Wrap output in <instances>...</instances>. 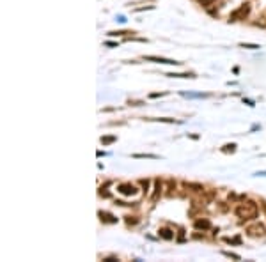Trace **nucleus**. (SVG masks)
I'll return each mask as SVG.
<instances>
[{
  "label": "nucleus",
  "mask_w": 266,
  "mask_h": 262,
  "mask_svg": "<svg viewBox=\"0 0 266 262\" xmlns=\"http://www.w3.org/2000/svg\"><path fill=\"white\" fill-rule=\"evenodd\" d=\"M256 176H262V177H266V170H264V172H257Z\"/></svg>",
  "instance_id": "obj_21"
},
{
  "label": "nucleus",
  "mask_w": 266,
  "mask_h": 262,
  "mask_svg": "<svg viewBox=\"0 0 266 262\" xmlns=\"http://www.w3.org/2000/svg\"><path fill=\"white\" fill-rule=\"evenodd\" d=\"M133 158H151V160H156V154H133Z\"/></svg>",
  "instance_id": "obj_12"
},
{
  "label": "nucleus",
  "mask_w": 266,
  "mask_h": 262,
  "mask_svg": "<svg viewBox=\"0 0 266 262\" xmlns=\"http://www.w3.org/2000/svg\"><path fill=\"white\" fill-rule=\"evenodd\" d=\"M250 13V6L249 4H243L239 9H236L234 13H231V16H229V20L231 21H238V20H245V16Z\"/></svg>",
  "instance_id": "obj_2"
},
{
  "label": "nucleus",
  "mask_w": 266,
  "mask_h": 262,
  "mask_svg": "<svg viewBox=\"0 0 266 262\" xmlns=\"http://www.w3.org/2000/svg\"><path fill=\"white\" fill-rule=\"evenodd\" d=\"M247 234L250 236V237H262L264 234H266V229H264V225H252V227H249L247 229Z\"/></svg>",
  "instance_id": "obj_4"
},
{
  "label": "nucleus",
  "mask_w": 266,
  "mask_h": 262,
  "mask_svg": "<svg viewBox=\"0 0 266 262\" xmlns=\"http://www.w3.org/2000/svg\"><path fill=\"white\" fill-rule=\"evenodd\" d=\"M167 76H172V78H195L192 73H169Z\"/></svg>",
  "instance_id": "obj_7"
},
{
  "label": "nucleus",
  "mask_w": 266,
  "mask_h": 262,
  "mask_svg": "<svg viewBox=\"0 0 266 262\" xmlns=\"http://www.w3.org/2000/svg\"><path fill=\"white\" fill-rule=\"evenodd\" d=\"M199 2H201L202 6H211V4L215 2V0H199Z\"/></svg>",
  "instance_id": "obj_18"
},
{
  "label": "nucleus",
  "mask_w": 266,
  "mask_h": 262,
  "mask_svg": "<svg viewBox=\"0 0 266 262\" xmlns=\"http://www.w3.org/2000/svg\"><path fill=\"white\" fill-rule=\"evenodd\" d=\"M239 46L241 48H249V50H257L259 48V45H250V43H241Z\"/></svg>",
  "instance_id": "obj_11"
},
{
  "label": "nucleus",
  "mask_w": 266,
  "mask_h": 262,
  "mask_svg": "<svg viewBox=\"0 0 266 262\" xmlns=\"http://www.w3.org/2000/svg\"><path fill=\"white\" fill-rule=\"evenodd\" d=\"M160 193H162V183H160V181H156V191H154V195L151 196V200H156Z\"/></svg>",
  "instance_id": "obj_10"
},
{
  "label": "nucleus",
  "mask_w": 266,
  "mask_h": 262,
  "mask_svg": "<svg viewBox=\"0 0 266 262\" xmlns=\"http://www.w3.org/2000/svg\"><path fill=\"white\" fill-rule=\"evenodd\" d=\"M183 96H186V98H206V94H202V92H199V94H183Z\"/></svg>",
  "instance_id": "obj_17"
},
{
  "label": "nucleus",
  "mask_w": 266,
  "mask_h": 262,
  "mask_svg": "<svg viewBox=\"0 0 266 262\" xmlns=\"http://www.w3.org/2000/svg\"><path fill=\"white\" fill-rule=\"evenodd\" d=\"M236 216L241 220H254L257 216V204L252 200H247L236 207Z\"/></svg>",
  "instance_id": "obj_1"
},
{
  "label": "nucleus",
  "mask_w": 266,
  "mask_h": 262,
  "mask_svg": "<svg viewBox=\"0 0 266 262\" xmlns=\"http://www.w3.org/2000/svg\"><path fill=\"white\" fill-rule=\"evenodd\" d=\"M160 236H162L163 239H172V237H174V234H172L169 229H162V230H160Z\"/></svg>",
  "instance_id": "obj_9"
},
{
  "label": "nucleus",
  "mask_w": 266,
  "mask_h": 262,
  "mask_svg": "<svg viewBox=\"0 0 266 262\" xmlns=\"http://www.w3.org/2000/svg\"><path fill=\"white\" fill-rule=\"evenodd\" d=\"M117 191L123 193V195L131 196V195L137 193V188H135V184H131V183H124V184H119V186H117Z\"/></svg>",
  "instance_id": "obj_5"
},
{
  "label": "nucleus",
  "mask_w": 266,
  "mask_h": 262,
  "mask_svg": "<svg viewBox=\"0 0 266 262\" xmlns=\"http://www.w3.org/2000/svg\"><path fill=\"white\" fill-rule=\"evenodd\" d=\"M146 60L149 62H156V64H169V66H179L181 62H177V60H172V59H163V57H154V55H147L144 57Z\"/></svg>",
  "instance_id": "obj_3"
},
{
  "label": "nucleus",
  "mask_w": 266,
  "mask_h": 262,
  "mask_svg": "<svg viewBox=\"0 0 266 262\" xmlns=\"http://www.w3.org/2000/svg\"><path fill=\"white\" fill-rule=\"evenodd\" d=\"M126 34H133V32H126V30H119V32H108V36H126Z\"/></svg>",
  "instance_id": "obj_15"
},
{
  "label": "nucleus",
  "mask_w": 266,
  "mask_h": 262,
  "mask_svg": "<svg viewBox=\"0 0 266 262\" xmlns=\"http://www.w3.org/2000/svg\"><path fill=\"white\" fill-rule=\"evenodd\" d=\"M209 227H211V223L208 220H197L195 222V229H209Z\"/></svg>",
  "instance_id": "obj_8"
},
{
  "label": "nucleus",
  "mask_w": 266,
  "mask_h": 262,
  "mask_svg": "<svg viewBox=\"0 0 266 262\" xmlns=\"http://www.w3.org/2000/svg\"><path fill=\"white\" fill-rule=\"evenodd\" d=\"M234 144H227V145H224V149H222V151H224V152H234Z\"/></svg>",
  "instance_id": "obj_14"
},
{
  "label": "nucleus",
  "mask_w": 266,
  "mask_h": 262,
  "mask_svg": "<svg viewBox=\"0 0 266 262\" xmlns=\"http://www.w3.org/2000/svg\"><path fill=\"white\" fill-rule=\"evenodd\" d=\"M116 142V137H101V144H112Z\"/></svg>",
  "instance_id": "obj_13"
},
{
  "label": "nucleus",
  "mask_w": 266,
  "mask_h": 262,
  "mask_svg": "<svg viewBox=\"0 0 266 262\" xmlns=\"http://www.w3.org/2000/svg\"><path fill=\"white\" fill-rule=\"evenodd\" d=\"M224 255H225V257H231V259H234V260H239V259H241L239 255H236V253H231V252H224Z\"/></svg>",
  "instance_id": "obj_16"
},
{
  "label": "nucleus",
  "mask_w": 266,
  "mask_h": 262,
  "mask_svg": "<svg viewBox=\"0 0 266 262\" xmlns=\"http://www.w3.org/2000/svg\"><path fill=\"white\" fill-rule=\"evenodd\" d=\"M154 121H160V122H177L174 119H154Z\"/></svg>",
  "instance_id": "obj_19"
},
{
  "label": "nucleus",
  "mask_w": 266,
  "mask_h": 262,
  "mask_svg": "<svg viewBox=\"0 0 266 262\" xmlns=\"http://www.w3.org/2000/svg\"><path fill=\"white\" fill-rule=\"evenodd\" d=\"M225 241H227V243H239V237H234V239H229V237H227Z\"/></svg>",
  "instance_id": "obj_20"
},
{
  "label": "nucleus",
  "mask_w": 266,
  "mask_h": 262,
  "mask_svg": "<svg viewBox=\"0 0 266 262\" xmlns=\"http://www.w3.org/2000/svg\"><path fill=\"white\" fill-rule=\"evenodd\" d=\"M99 218H101V222H106V223H116L117 222V218H114L110 213H99Z\"/></svg>",
  "instance_id": "obj_6"
}]
</instances>
